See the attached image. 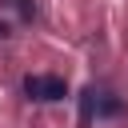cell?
Returning <instances> with one entry per match:
<instances>
[{"label": "cell", "mask_w": 128, "mask_h": 128, "mask_svg": "<svg viewBox=\"0 0 128 128\" xmlns=\"http://www.w3.org/2000/svg\"><path fill=\"white\" fill-rule=\"evenodd\" d=\"M24 96L28 100H40V104H56V100H64L68 96V84L60 80V76H24Z\"/></svg>", "instance_id": "6da1fadb"}, {"label": "cell", "mask_w": 128, "mask_h": 128, "mask_svg": "<svg viewBox=\"0 0 128 128\" xmlns=\"http://www.w3.org/2000/svg\"><path fill=\"white\" fill-rule=\"evenodd\" d=\"M124 104L112 96V92H96V116H120Z\"/></svg>", "instance_id": "7a4b0ae2"}, {"label": "cell", "mask_w": 128, "mask_h": 128, "mask_svg": "<svg viewBox=\"0 0 128 128\" xmlns=\"http://www.w3.org/2000/svg\"><path fill=\"white\" fill-rule=\"evenodd\" d=\"M0 8H12L24 24H32V20H36V0H0Z\"/></svg>", "instance_id": "3957f363"}, {"label": "cell", "mask_w": 128, "mask_h": 128, "mask_svg": "<svg viewBox=\"0 0 128 128\" xmlns=\"http://www.w3.org/2000/svg\"><path fill=\"white\" fill-rule=\"evenodd\" d=\"M92 112H96V88H84L80 92V124L84 128L92 124Z\"/></svg>", "instance_id": "277c9868"}, {"label": "cell", "mask_w": 128, "mask_h": 128, "mask_svg": "<svg viewBox=\"0 0 128 128\" xmlns=\"http://www.w3.org/2000/svg\"><path fill=\"white\" fill-rule=\"evenodd\" d=\"M0 36H8V24H0Z\"/></svg>", "instance_id": "5b68a950"}]
</instances>
